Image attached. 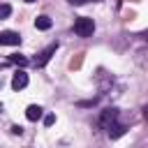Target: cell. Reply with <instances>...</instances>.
Masks as SVG:
<instances>
[{
  "instance_id": "6da1fadb",
  "label": "cell",
  "mask_w": 148,
  "mask_h": 148,
  "mask_svg": "<svg viewBox=\"0 0 148 148\" xmlns=\"http://www.w3.org/2000/svg\"><path fill=\"white\" fill-rule=\"evenodd\" d=\"M92 30H95L92 18H88V16H79V18L74 21V32H76L79 37H90Z\"/></svg>"
},
{
  "instance_id": "7a4b0ae2",
  "label": "cell",
  "mask_w": 148,
  "mask_h": 148,
  "mask_svg": "<svg viewBox=\"0 0 148 148\" xmlns=\"http://www.w3.org/2000/svg\"><path fill=\"white\" fill-rule=\"evenodd\" d=\"M116 123H118V109H113V106H111V109H104L102 116H99V125H102L104 130H109V127L116 125Z\"/></svg>"
},
{
  "instance_id": "3957f363",
  "label": "cell",
  "mask_w": 148,
  "mask_h": 148,
  "mask_svg": "<svg viewBox=\"0 0 148 148\" xmlns=\"http://www.w3.org/2000/svg\"><path fill=\"white\" fill-rule=\"evenodd\" d=\"M56 49H58V42H56V44H51L49 49H44L42 53H37V56H35V60H32V65H35V67H44V65L51 60V56L56 53Z\"/></svg>"
},
{
  "instance_id": "277c9868",
  "label": "cell",
  "mask_w": 148,
  "mask_h": 148,
  "mask_svg": "<svg viewBox=\"0 0 148 148\" xmlns=\"http://www.w3.org/2000/svg\"><path fill=\"white\" fill-rule=\"evenodd\" d=\"M21 44V35L14 30H2L0 32V46H18Z\"/></svg>"
},
{
  "instance_id": "5b68a950",
  "label": "cell",
  "mask_w": 148,
  "mask_h": 148,
  "mask_svg": "<svg viewBox=\"0 0 148 148\" xmlns=\"http://www.w3.org/2000/svg\"><path fill=\"white\" fill-rule=\"evenodd\" d=\"M28 86V74L25 72H16L14 76H12V88L14 90H21V88H25Z\"/></svg>"
},
{
  "instance_id": "8992f818",
  "label": "cell",
  "mask_w": 148,
  "mask_h": 148,
  "mask_svg": "<svg viewBox=\"0 0 148 148\" xmlns=\"http://www.w3.org/2000/svg\"><path fill=\"white\" fill-rule=\"evenodd\" d=\"M42 113H44V109L37 106V104H30V106L25 109V118H28V120H39Z\"/></svg>"
},
{
  "instance_id": "52a82bcc",
  "label": "cell",
  "mask_w": 148,
  "mask_h": 148,
  "mask_svg": "<svg viewBox=\"0 0 148 148\" xmlns=\"http://www.w3.org/2000/svg\"><path fill=\"white\" fill-rule=\"evenodd\" d=\"M125 130H127V127H125L123 123H116V125H111V127L106 130V134H109V139H118V136L125 134Z\"/></svg>"
},
{
  "instance_id": "ba28073f",
  "label": "cell",
  "mask_w": 148,
  "mask_h": 148,
  "mask_svg": "<svg viewBox=\"0 0 148 148\" xmlns=\"http://www.w3.org/2000/svg\"><path fill=\"white\" fill-rule=\"evenodd\" d=\"M35 28H37V30H49V28H51V18H49L46 14L37 16V18H35Z\"/></svg>"
},
{
  "instance_id": "9c48e42d",
  "label": "cell",
  "mask_w": 148,
  "mask_h": 148,
  "mask_svg": "<svg viewBox=\"0 0 148 148\" xmlns=\"http://www.w3.org/2000/svg\"><path fill=\"white\" fill-rule=\"evenodd\" d=\"M83 58H86V53H74V58L69 60V69H72V72L81 69V65H83Z\"/></svg>"
},
{
  "instance_id": "30bf717a",
  "label": "cell",
  "mask_w": 148,
  "mask_h": 148,
  "mask_svg": "<svg viewBox=\"0 0 148 148\" xmlns=\"http://www.w3.org/2000/svg\"><path fill=\"white\" fill-rule=\"evenodd\" d=\"M9 62H14V65H28V58L25 56H21V53H14V56H9Z\"/></svg>"
},
{
  "instance_id": "8fae6325",
  "label": "cell",
  "mask_w": 148,
  "mask_h": 148,
  "mask_svg": "<svg viewBox=\"0 0 148 148\" xmlns=\"http://www.w3.org/2000/svg\"><path fill=\"white\" fill-rule=\"evenodd\" d=\"M9 14H12V7H9V5H0V21L7 18Z\"/></svg>"
},
{
  "instance_id": "7c38bea8",
  "label": "cell",
  "mask_w": 148,
  "mask_h": 148,
  "mask_svg": "<svg viewBox=\"0 0 148 148\" xmlns=\"http://www.w3.org/2000/svg\"><path fill=\"white\" fill-rule=\"evenodd\" d=\"M53 123H56V116H53V113H49V116H44V125H46V127H51Z\"/></svg>"
},
{
  "instance_id": "4fadbf2b",
  "label": "cell",
  "mask_w": 148,
  "mask_h": 148,
  "mask_svg": "<svg viewBox=\"0 0 148 148\" xmlns=\"http://www.w3.org/2000/svg\"><path fill=\"white\" fill-rule=\"evenodd\" d=\"M12 134H18V136H21V134H23V127H21V125H14V127H12Z\"/></svg>"
},
{
  "instance_id": "5bb4252c",
  "label": "cell",
  "mask_w": 148,
  "mask_h": 148,
  "mask_svg": "<svg viewBox=\"0 0 148 148\" xmlns=\"http://www.w3.org/2000/svg\"><path fill=\"white\" fill-rule=\"evenodd\" d=\"M132 18H136V14H134V12H127V14H125V21H132Z\"/></svg>"
},
{
  "instance_id": "9a60e30c",
  "label": "cell",
  "mask_w": 148,
  "mask_h": 148,
  "mask_svg": "<svg viewBox=\"0 0 148 148\" xmlns=\"http://www.w3.org/2000/svg\"><path fill=\"white\" fill-rule=\"evenodd\" d=\"M67 2H72V5H86L88 0H67Z\"/></svg>"
},
{
  "instance_id": "2e32d148",
  "label": "cell",
  "mask_w": 148,
  "mask_h": 148,
  "mask_svg": "<svg viewBox=\"0 0 148 148\" xmlns=\"http://www.w3.org/2000/svg\"><path fill=\"white\" fill-rule=\"evenodd\" d=\"M143 118H146V123H148V104L143 106Z\"/></svg>"
},
{
  "instance_id": "e0dca14e",
  "label": "cell",
  "mask_w": 148,
  "mask_h": 148,
  "mask_svg": "<svg viewBox=\"0 0 148 148\" xmlns=\"http://www.w3.org/2000/svg\"><path fill=\"white\" fill-rule=\"evenodd\" d=\"M141 37H143V39H146V42H148V30H146V32H143V35H141Z\"/></svg>"
},
{
  "instance_id": "ac0fdd59",
  "label": "cell",
  "mask_w": 148,
  "mask_h": 148,
  "mask_svg": "<svg viewBox=\"0 0 148 148\" xmlns=\"http://www.w3.org/2000/svg\"><path fill=\"white\" fill-rule=\"evenodd\" d=\"M25 2H35V0H25Z\"/></svg>"
},
{
  "instance_id": "d6986e66",
  "label": "cell",
  "mask_w": 148,
  "mask_h": 148,
  "mask_svg": "<svg viewBox=\"0 0 148 148\" xmlns=\"http://www.w3.org/2000/svg\"><path fill=\"white\" fill-rule=\"evenodd\" d=\"M134 2H136V0H134Z\"/></svg>"
}]
</instances>
